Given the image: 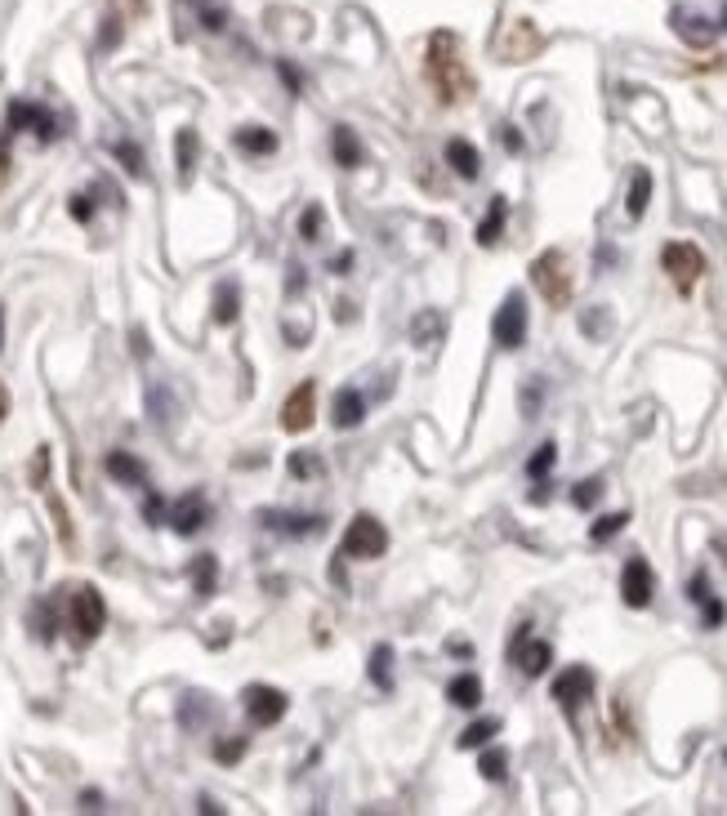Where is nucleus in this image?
Masks as SVG:
<instances>
[{
  "instance_id": "42",
  "label": "nucleus",
  "mask_w": 727,
  "mask_h": 816,
  "mask_svg": "<svg viewBox=\"0 0 727 816\" xmlns=\"http://www.w3.org/2000/svg\"><path fill=\"white\" fill-rule=\"evenodd\" d=\"M349 263H353V254H349V250H344V254H336V263H330V268H336V272H344V268H349Z\"/></svg>"
},
{
  "instance_id": "44",
  "label": "nucleus",
  "mask_w": 727,
  "mask_h": 816,
  "mask_svg": "<svg viewBox=\"0 0 727 816\" xmlns=\"http://www.w3.org/2000/svg\"><path fill=\"white\" fill-rule=\"evenodd\" d=\"M0 420H5V388H0Z\"/></svg>"
},
{
  "instance_id": "18",
  "label": "nucleus",
  "mask_w": 727,
  "mask_h": 816,
  "mask_svg": "<svg viewBox=\"0 0 727 816\" xmlns=\"http://www.w3.org/2000/svg\"><path fill=\"white\" fill-rule=\"evenodd\" d=\"M107 473H112L116 483H129V487H144V483H148V468H144L135 455H125V451L107 455Z\"/></svg>"
},
{
  "instance_id": "27",
  "label": "nucleus",
  "mask_w": 727,
  "mask_h": 816,
  "mask_svg": "<svg viewBox=\"0 0 727 816\" xmlns=\"http://www.w3.org/2000/svg\"><path fill=\"white\" fill-rule=\"evenodd\" d=\"M321 233H326V211H321V206H308V211L299 215V237H304V241H321Z\"/></svg>"
},
{
  "instance_id": "17",
  "label": "nucleus",
  "mask_w": 727,
  "mask_h": 816,
  "mask_svg": "<svg viewBox=\"0 0 727 816\" xmlns=\"http://www.w3.org/2000/svg\"><path fill=\"white\" fill-rule=\"evenodd\" d=\"M237 148L250 157H269V152H277V134L263 125H246V129H237Z\"/></svg>"
},
{
  "instance_id": "11",
  "label": "nucleus",
  "mask_w": 727,
  "mask_h": 816,
  "mask_svg": "<svg viewBox=\"0 0 727 816\" xmlns=\"http://www.w3.org/2000/svg\"><path fill=\"white\" fill-rule=\"evenodd\" d=\"M513 660H518V669L526 678H541L549 669V660H554V647L549 643H526V625H522V634L513 638Z\"/></svg>"
},
{
  "instance_id": "46",
  "label": "nucleus",
  "mask_w": 727,
  "mask_h": 816,
  "mask_svg": "<svg viewBox=\"0 0 727 816\" xmlns=\"http://www.w3.org/2000/svg\"><path fill=\"white\" fill-rule=\"evenodd\" d=\"M0 326H5V317H0Z\"/></svg>"
},
{
  "instance_id": "4",
  "label": "nucleus",
  "mask_w": 727,
  "mask_h": 816,
  "mask_svg": "<svg viewBox=\"0 0 727 816\" xmlns=\"http://www.w3.org/2000/svg\"><path fill=\"white\" fill-rule=\"evenodd\" d=\"M384 549H388V531H384L371 513H357V518L349 522V531H344L340 554H349V558H379Z\"/></svg>"
},
{
  "instance_id": "35",
  "label": "nucleus",
  "mask_w": 727,
  "mask_h": 816,
  "mask_svg": "<svg viewBox=\"0 0 727 816\" xmlns=\"http://www.w3.org/2000/svg\"><path fill=\"white\" fill-rule=\"evenodd\" d=\"M701 607H705V630H718V625H723V616H727V607H723L714 593H705V598H701Z\"/></svg>"
},
{
  "instance_id": "40",
  "label": "nucleus",
  "mask_w": 727,
  "mask_h": 816,
  "mask_svg": "<svg viewBox=\"0 0 727 816\" xmlns=\"http://www.w3.org/2000/svg\"><path fill=\"white\" fill-rule=\"evenodd\" d=\"M282 77H286V86H291V90H299V72H295L291 63H282Z\"/></svg>"
},
{
  "instance_id": "1",
  "label": "nucleus",
  "mask_w": 727,
  "mask_h": 816,
  "mask_svg": "<svg viewBox=\"0 0 727 816\" xmlns=\"http://www.w3.org/2000/svg\"><path fill=\"white\" fill-rule=\"evenodd\" d=\"M429 81L446 103H459L474 94V72L459 58V36L455 32H433L429 41Z\"/></svg>"
},
{
  "instance_id": "15",
  "label": "nucleus",
  "mask_w": 727,
  "mask_h": 816,
  "mask_svg": "<svg viewBox=\"0 0 727 816\" xmlns=\"http://www.w3.org/2000/svg\"><path fill=\"white\" fill-rule=\"evenodd\" d=\"M330 152H336V161L344 170H357L366 161V148H362V139H357L349 125H336V134H330Z\"/></svg>"
},
{
  "instance_id": "19",
  "label": "nucleus",
  "mask_w": 727,
  "mask_h": 816,
  "mask_svg": "<svg viewBox=\"0 0 727 816\" xmlns=\"http://www.w3.org/2000/svg\"><path fill=\"white\" fill-rule=\"evenodd\" d=\"M504 219H509V201H504V196H491V211H487V219L478 224V246H496L500 233H504Z\"/></svg>"
},
{
  "instance_id": "39",
  "label": "nucleus",
  "mask_w": 727,
  "mask_h": 816,
  "mask_svg": "<svg viewBox=\"0 0 727 816\" xmlns=\"http://www.w3.org/2000/svg\"><path fill=\"white\" fill-rule=\"evenodd\" d=\"M504 148H509V152H522V139H518V129H509V125H504Z\"/></svg>"
},
{
  "instance_id": "8",
  "label": "nucleus",
  "mask_w": 727,
  "mask_h": 816,
  "mask_svg": "<svg viewBox=\"0 0 727 816\" xmlns=\"http://www.w3.org/2000/svg\"><path fill=\"white\" fill-rule=\"evenodd\" d=\"M589 696H593V669H589V665H571V669H563V673L554 678V701H558L567 714H576Z\"/></svg>"
},
{
  "instance_id": "28",
  "label": "nucleus",
  "mask_w": 727,
  "mask_h": 816,
  "mask_svg": "<svg viewBox=\"0 0 727 816\" xmlns=\"http://www.w3.org/2000/svg\"><path fill=\"white\" fill-rule=\"evenodd\" d=\"M625 522H629V513H607V518H599V522L589 526V540L603 544V540H612L616 531H625Z\"/></svg>"
},
{
  "instance_id": "10",
  "label": "nucleus",
  "mask_w": 727,
  "mask_h": 816,
  "mask_svg": "<svg viewBox=\"0 0 727 816\" xmlns=\"http://www.w3.org/2000/svg\"><path fill=\"white\" fill-rule=\"evenodd\" d=\"M313 416H317V388H313V379H308V384H299V388L286 397L282 424H286V433H304V429L313 424Z\"/></svg>"
},
{
  "instance_id": "24",
  "label": "nucleus",
  "mask_w": 727,
  "mask_h": 816,
  "mask_svg": "<svg viewBox=\"0 0 727 816\" xmlns=\"http://www.w3.org/2000/svg\"><path fill=\"white\" fill-rule=\"evenodd\" d=\"M496 732H500V718H478V723H469L465 732H459V750H482V745H487Z\"/></svg>"
},
{
  "instance_id": "26",
  "label": "nucleus",
  "mask_w": 727,
  "mask_h": 816,
  "mask_svg": "<svg viewBox=\"0 0 727 816\" xmlns=\"http://www.w3.org/2000/svg\"><path fill=\"white\" fill-rule=\"evenodd\" d=\"M237 304H241V295H237V286L232 282H224L219 291H215V321H237Z\"/></svg>"
},
{
  "instance_id": "14",
  "label": "nucleus",
  "mask_w": 727,
  "mask_h": 816,
  "mask_svg": "<svg viewBox=\"0 0 727 816\" xmlns=\"http://www.w3.org/2000/svg\"><path fill=\"white\" fill-rule=\"evenodd\" d=\"M674 32L688 41V45H696V49H705V45H714V36H718V23H709L705 14H692V10H674Z\"/></svg>"
},
{
  "instance_id": "23",
  "label": "nucleus",
  "mask_w": 727,
  "mask_h": 816,
  "mask_svg": "<svg viewBox=\"0 0 727 816\" xmlns=\"http://www.w3.org/2000/svg\"><path fill=\"white\" fill-rule=\"evenodd\" d=\"M647 201H651V174H647V170H634V183H629V201H625L629 219H643V215H647Z\"/></svg>"
},
{
  "instance_id": "37",
  "label": "nucleus",
  "mask_w": 727,
  "mask_h": 816,
  "mask_svg": "<svg viewBox=\"0 0 727 816\" xmlns=\"http://www.w3.org/2000/svg\"><path fill=\"white\" fill-rule=\"evenodd\" d=\"M215 755H219L224 763H232V759H241V755H246V740H241V736H237V740H224Z\"/></svg>"
},
{
  "instance_id": "12",
  "label": "nucleus",
  "mask_w": 727,
  "mask_h": 816,
  "mask_svg": "<svg viewBox=\"0 0 727 816\" xmlns=\"http://www.w3.org/2000/svg\"><path fill=\"white\" fill-rule=\"evenodd\" d=\"M206 518H211V505L202 500V491H188V496L170 509V522H174L179 535H192L196 526H206Z\"/></svg>"
},
{
  "instance_id": "6",
  "label": "nucleus",
  "mask_w": 727,
  "mask_h": 816,
  "mask_svg": "<svg viewBox=\"0 0 727 816\" xmlns=\"http://www.w3.org/2000/svg\"><path fill=\"white\" fill-rule=\"evenodd\" d=\"M491 335H496V344L509 349V353L526 344V299H522L518 291L500 304V313H496V321H491Z\"/></svg>"
},
{
  "instance_id": "20",
  "label": "nucleus",
  "mask_w": 727,
  "mask_h": 816,
  "mask_svg": "<svg viewBox=\"0 0 727 816\" xmlns=\"http://www.w3.org/2000/svg\"><path fill=\"white\" fill-rule=\"evenodd\" d=\"M536 49H541V36H536L532 27H526V23H518V27H513V41H504V45H500V54H504L509 63H522V58H532Z\"/></svg>"
},
{
  "instance_id": "30",
  "label": "nucleus",
  "mask_w": 727,
  "mask_h": 816,
  "mask_svg": "<svg viewBox=\"0 0 727 816\" xmlns=\"http://www.w3.org/2000/svg\"><path fill=\"white\" fill-rule=\"evenodd\" d=\"M215 571H219V567H215V558H211V554H202V563H196V567H192L196 593H215Z\"/></svg>"
},
{
  "instance_id": "34",
  "label": "nucleus",
  "mask_w": 727,
  "mask_h": 816,
  "mask_svg": "<svg viewBox=\"0 0 727 816\" xmlns=\"http://www.w3.org/2000/svg\"><path fill=\"white\" fill-rule=\"evenodd\" d=\"M291 473H295V478H313V473H321V460H317V455L295 451V455H291Z\"/></svg>"
},
{
  "instance_id": "32",
  "label": "nucleus",
  "mask_w": 727,
  "mask_h": 816,
  "mask_svg": "<svg viewBox=\"0 0 727 816\" xmlns=\"http://www.w3.org/2000/svg\"><path fill=\"white\" fill-rule=\"evenodd\" d=\"M554 460H558V446H554V442H545V446L532 455V464H526V473H532V478H545V473L554 468Z\"/></svg>"
},
{
  "instance_id": "21",
  "label": "nucleus",
  "mask_w": 727,
  "mask_h": 816,
  "mask_svg": "<svg viewBox=\"0 0 727 816\" xmlns=\"http://www.w3.org/2000/svg\"><path fill=\"white\" fill-rule=\"evenodd\" d=\"M446 701L459 705V710H474L482 701V683H478V673H459L455 683L446 688Z\"/></svg>"
},
{
  "instance_id": "43",
  "label": "nucleus",
  "mask_w": 727,
  "mask_h": 816,
  "mask_svg": "<svg viewBox=\"0 0 727 816\" xmlns=\"http://www.w3.org/2000/svg\"><path fill=\"white\" fill-rule=\"evenodd\" d=\"M714 549H718V554H723V563H727V535H718V540H714Z\"/></svg>"
},
{
  "instance_id": "31",
  "label": "nucleus",
  "mask_w": 727,
  "mask_h": 816,
  "mask_svg": "<svg viewBox=\"0 0 727 816\" xmlns=\"http://www.w3.org/2000/svg\"><path fill=\"white\" fill-rule=\"evenodd\" d=\"M504 768H509V755H504V750H487L482 763H478V772H482L487 781H504Z\"/></svg>"
},
{
  "instance_id": "9",
  "label": "nucleus",
  "mask_w": 727,
  "mask_h": 816,
  "mask_svg": "<svg viewBox=\"0 0 727 816\" xmlns=\"http://www.w3.org/2000/svg\"><path fill=\"white\" fill-rule=\"evenodd\" d=\"M651 593H656V576H651V567H647L643 558H629L625 571H621V598H625V607L643 611V607L651 602Z\"/></svg>"
},
{
  "instance_id": "13",
  "label": "nucleus",
  "mask_w": 727,
  "mask_h": 816,
  "mask_svg": "<svg viewBox=\"0 0 727 816\" xmlns=\"http://www.w3.org/2000/svg\"><path fill=\"white\" fill-rule=\"evenodd\" d=\"M366 420V401H362V393L357 388H340L336 393V406H330V424H336L340 433L344 429H357Z\"/></svg>"
},
{
  "instance_id": "45",
  "label": "nucleus",
  "mask_w": 727,
  "mask_h": 816,
  "mask_svg": "<svg viewBox=\"0 0 727 816\" xmlns=\"http://www.w3.org/2000/svg\"><path fill=\"white\" fill-rule=\"evenodd\" d=\"M723 27H727V10H723Z\"/></svg>"
},
{
  "instance_id": "25",
  "label": "nucleus",
  "mask_w": 727,
  "mask_h": 816,
  "mask_svg": "<svg viewBox=\"0 0 727 816\" xmlns=\"http://www.w3.org/2000/svg\"><path fill=\"white\" fill-rule=\"evenodd\" d=\"M393 647H375L371 651V683L375 688H384V692H393Z\"/></svg>"
},
{
  "instance_id": "7",
  "label": "nucleus",
  "mask_w": 727,
  "mask_h": 816,
  "mask_svg": "<svg viewBox=\"0 0 727 816\" xmlns=\"http://www.w3.org/2000/svg\"><path fill=\"white\" fill-rule=\"evenodd\" d=\"M241 705H246V714H250L254 727H273L286 714V692L282 688H269V683H250L241 692Z\"/></svg>"
},
{
  "instance_id": "29",
  "label": "nucleus",
  "mask_w": 727,
  "mask_h": 816,
  "mask_svg": "<svg viewBox=\"0 0 727 816\" xmlns=\"http://www.w3.org/2000/svg\"><path fill=\"white\" fill-rule=\"evenodd\" d=\"M599 496H603V478H584V483L571 491V505H576V509H593V505H599Z\"/></svg>"
},
{
  "instance_id": "3",
  "label": "nucleus",
  "mask_w": 727,
  "mask_h": 816,
  "mask_svg": "<svg viewBox=\"0 0 727 816\" xmlns=\"http://www.w3.org/2000/svg\"><path fill=\"white\" fill-rule=\"evenodd\" d=\"M660 268L674 277V286L683 295H692V286L701 282V272H705V254L692 246V241H670L666 250H660Z\"/></svg>"
},
{
  "instance_id": "33",
  "label": "nucleus",
  "mask_w": 727,
  "mask_h": 816,
  "mask_svg": "<svg viewBox=\"0 0 727 816\" xmlns=\"http://www.w3.org/2000/svg\"><path fill=\"white\" fill-rule=\"evenodd\" d=\"M192 152H196V134L183 129V134H179V174H183V183L192 179Z\"/></svg>"
},
{
  "instance_id": "36",
  "label": "nucleus",
  "mask_w": 727,
  "mask_h": 816,
  "mask_svg": "<svg viewBox=\"0 0 727 816\" xmlns=\"http://www.w3.org/2000/svg\"><path fill=\"white\" fill-rule=\"evenodd\" d=\"M438 330H442V317H438V313H424V317L416 321V339H420V344L438 339Z\"/></svg>"
},
{
  "instance_id": "5",
  "label": "nucleus",
  "mask_w": 727,
  "mask_h": 816,
  "mask_svg": "<svg viewBox=\"0 0 727 816\" xmlns=\"http://www.w3.org/2000/svg\"><path fill=\"white\" fill-rule=\"evenodd\" d=\"M103 625H107L103 593H99L94 585L77 589V598H72V630H77V638H81V643H90V638H99V634H103Z\"/></svg>"
},
{
  "instance_id": "2",
  "label": "nucleus",
  "mask_w": 727,
  "mask_h": 816,
  "mask_svg": "<svg viewBox=\"0 0 727 816\" xmlns=\"http://www.w3.org/2000/svg\"><path fill=\"white\" fill-rule=\"evenodd\" d=\"M532 282H536V291L545 295L549 308H567L571 304V263H567L563 250H545L532 263Z\"/></svg>"
},
{
  "instance_id": "16",
  "label": "nucleus",
  "mask_w": 727,
  "mask_h": 816,
  "mask_svg": "<svg viewBox=\"0 0 727 816\" xmlns=\"http://www.w3.org/2000/svg\"><path fill=\"white\" fill-rule=\"evenodd\" d=\"M446 161H451V170H455L459 179H478V174H482V157H478V148L465 144V139H451V144H446Z\"/></svg>"
},
{
  "instance_id": "22",
  "label": "nucleus",
  "mask_w": 727,
  "mask_h": 816,
  "mask_svg": "<svg viewBox=\"0 0 727 816\" xmlns=\"http://www.w3.org/2000/svg\"><path fill=\"white\" fill-rule=\"evenodd\" d=\"M269 531H291V535H317L321 518H291V513H259Z\"/></svg>"
},
{
  "instance_id": "38",
  "label": "nucleus",
  "mask_w": 727,
  "mask_h": 816,
  "mask_svg": "<svg viewBox=\"0 0 727 816\" xmlns=\"http://www.w3.org/2000/svg\"><path fill=\"white\" fill-rule=\"evenodd\" d=\"M116 152H121V161H125V166H129V170H135V174H144V157H139V152H135V148H129V144H121V148H116Z\"/></svg>"
},
{
  "instance_id": "41",
  "label": "nucleus",
  "mask_w": 727,
  "mask_h": 816,
  "mask_svg": "<svg viewBox=\"0 0 727 816\" xmlns=\"http://www.w3.org/2000/svg\"><path fill=\"white\" fill-rule=\"evenodd\" d=\"M77 219H90V206H86V196H77V206H72Z\"/></svg>"
}]
</instances>
